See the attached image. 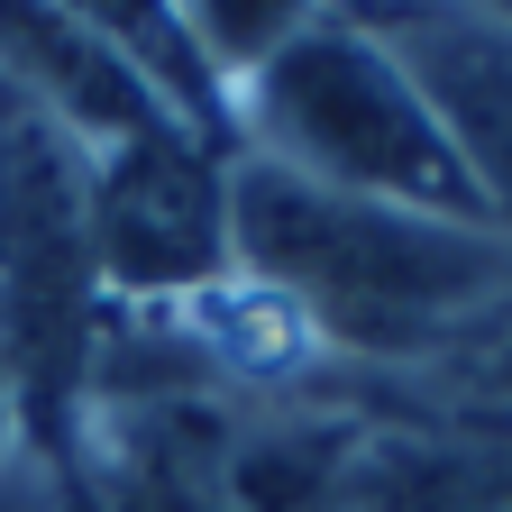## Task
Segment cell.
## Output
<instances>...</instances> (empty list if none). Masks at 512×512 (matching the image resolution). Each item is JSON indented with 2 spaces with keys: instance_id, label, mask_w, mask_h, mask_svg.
Masks as SVG:
<instances>
[{
  "instance_id": "cell-1",
  "label": "cell",
  "mask_w": 512,
  "mask_h": 512,
  "mask_svg": "<svg viewBox=\"0 0 512 512\" xmlns=\"http://www.w3.org/2000/svg\"><path fill=\"white\" fill-rule=\"evenodd\" d=\"M229 256H247V275L293 320L375 357H412L476 320H512V247L494 229L320 192L284 165L229 174Z\"/></svg>"
},
{
  "instance_id": "cell-4",
  "label": "cell",
  "mask_w": 512,
  "mask_h": 512,
  "mask_svg": "<svg viewBox=\"0 0 512 512\" xmlns=\"http://www.w3.org/2000/svg\"><path fill=\"white\" fill-rule=\"evenodd\" d=\"M83 220L92 266L138 293H192L229 266V174L165 119L110 138Z\"/></svg>"
},
{
  "instance_id": "cell-2",
  "label": "cell",
  "mask_w": 512,
  "mask_h": 512,
  "mask_svg": "<svg viewBox=\"0 0 512 512\" xmlns=\"http://www.w3.org/2000/svg\"><path fill=\"white\" fill-rule=\"evenodd\" d=\"M247 128L266 147L256 165H284L320 192L494 229L421 83L366 19H293L247 74Z\"/></svg>"
},
{
  "instance_id": "cell-8",
  "label": "cell",
  "mask_w": 512,
  "mask_h": 512,
  "mask_svg": "<svg viewBox=\"0 0 512 512\" xmlns=\"http://www.w3.org/2000/svg\"><path fill=\"white\" fill-rule=\"evenodd\" d=\"M503 394H512V348H503Z\"/></svg>"
},
{
  "instance_id": "cell-7",
  "label": "cell",
  "mask_w": 512,
  "mask_h": 512,
  "mask_svg": "<svg viewBox=\"0 0 512 512\" xmlns=\"http://www.w3.org/2000/svg\"><path fill=\"white\" fill-rule=\"evenodd\" d=\"M476 10H494V19H512V0H476Z\"/></svg>"
},
{
  "instance_id": "cell-5",
  "label": "cell",
  "mask_w": 512,
  "mask_h": 512,
  "mask_svg": "<svg viewBox=\"0 0 512 512\" xmlns=\"http://www.w3.org/2000/svg\"><path fill=\"white\" fill-rule=\"evenodd\" d=\"M366 28L403 55L430 119L448 128L494 229H512V19L476 0H375Z\"/></svg>"
},
{
  "instance_id": "cell-6",
  "label": "cell",
  "mask_w": 512,
  "mask_h": 512,
  "mask_svg": "<svg viewBox=\"0 0 512 512\" xmlns=\"http://www.w3.org/2000/svg\"><path fill=\"white\" fill-rule=\"evenodd\" d=\"M339 512H512V430L485 421L357 430Z\"/></svg>"
},
{
  "instance_id": "cell-3",
  "label": "cell",
  "mask_w": 512,
  "mask_h": 512,
  "mask_svg": "<svg viewBox=\"0 0 512 512\" xmlns=\"http://www.w3.org/2000/svg\"><path fill=\"white\" fill-rule=\"evenodd\" d=\"M357 430L366 421L192 384L156 412V476L183 512H339Z\"/></svg>"
}]
</instances>
